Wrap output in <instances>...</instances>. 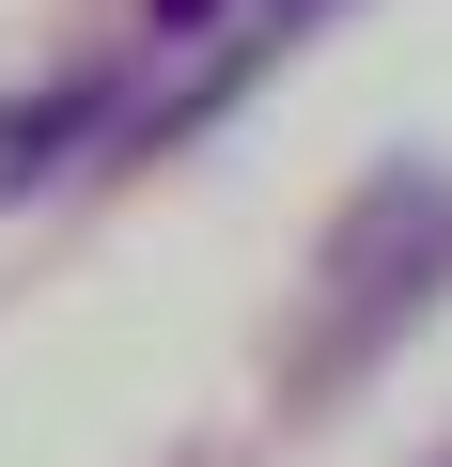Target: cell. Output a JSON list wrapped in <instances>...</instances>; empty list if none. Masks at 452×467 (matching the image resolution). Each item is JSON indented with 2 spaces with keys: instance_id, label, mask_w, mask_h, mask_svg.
I'll return each mask as SVG.
<instances>
[{
  "instance_id": "cell-1",
  "label": "cell",
  "mask_w": 452,
  "mask_h": 467,
  "mask_svg": "<svg viewBox=\"0 0 452 467\" xmlns=\"http://www.w3.org/2000/svg\"><path fill=\"white\" fill-rule=\"evenodd\" d=\"M452 296V171H374L359 202H343V234L312 250V296H297V327H281V405L297 420H328L421 312Z\"/></svg>"
},
{
  "instance_id": "cell-2",
  "label": "cell",
  "mask_w": 452,
  "mask_h": 467,
  "mask_svg": "<svg viewBox=\"0 0 452 467\" xmlns=\"http://www.w3.org/2000/svg\"><path fill=\"white\" fill-rule=\"evenodd\" d=\"M63 140H79V78H47V94H16V109H0V202H16Z\"/></svg>"
},
{
  "instance_id": "cell-3",
  "label": "cell",
  "mask_w": 452,
  "mask_h": 467,
  "mask_svg": "<svg viewBox=\"0 0 452 467\" xmlns=\"http://www.w3.org/2000/svg\"><path fill=\"white\" fill-rule=\"evenodd\" d=\"M156 16H172V32H203V16H218V0H156Z\"/></svg>"
},
{
  "instance_id": "cell-4",
  "label": "cell",
  "mask_w": 452,
  "mask_h": 467,
  "mask_svg": "<svg viewBox=\"0 0 452 467\" xmlns=\"http://www.w3.org/2000/svg\"><path fill=\"white\" fill-rule=\"evenodd\" d=\"M436 467H452V451H436Z\"/></svg>"
}]
</instances>
